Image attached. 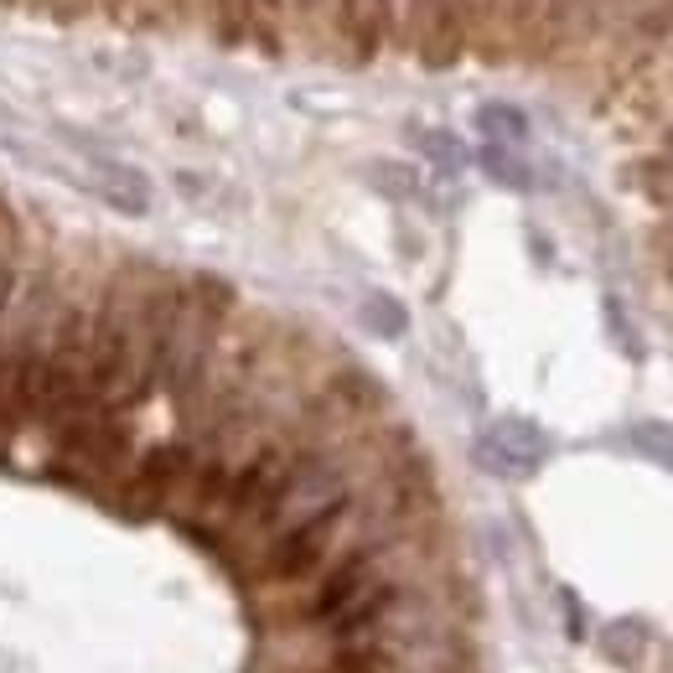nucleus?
<instances>
[{
    "instance_id": "1",
    "label": "nucleus",
    "mask_w": 673,
    "mask_h": 673,
    "mask_svg": "<svg viewBox=\"0 0 673 673\" xmlns=\"http://www.w3.org/2000/svg\"><path fill=\"white\" fill-rule=\"evenodd\" d=\"M347 518H353V503H347L343 513H327V518H311V524L265 538V544L249 554V570H255L259 581H306L311 570H321L331 554L343 550Z\"/></svg>"
},
{
    "instance_id": "2",
    "label": "nucleus",
    "mask_w": 673,
    "mask_h": 673,
    "mask_svg": "<svg viewBox=\"0 0 673 673\" xmlns=\"http://www.w3.org/2000/svg\"><path fill=\"white\" fill-rule=\"evenodd\" d=\"M544 456H550V435L538 430L534 419H518V415L493 419L477 441V462L487 472H497V477H528V472L544 466Z\"/></svg>"
},
{
    "instance_id": "3",
    "label": "nucleus",
    "mask_w": 673,
    "mask_h": 673,
    "mask_svg": "<svg viewBox=\"0 0 673 673\" xmlns=\"http://www.w3.org/2000/svg\"><path fill=\"white\" fill-rule=\"evenodd\" d=\"M89 166H93V192L105 197L109 208H120V212H130V218H140V212L150 208V181L135 171V166H125V161H115V156H89Z\"/></svg>"
},
{
    "instance_id": "4",
    "label": "nucleus",
    "mask_w": 673,
    "mask_h": 673,
    "mask_svg": "<svg viewBox=\"0 0 673 673\" xmlns=\"http://www.w3.org/2000/svg\"><path fill=\"white\" fill-rule=\"evenodd\" d=\"M647 643H653V632H647V622H637V616H622V622H612V627L601 632V653L612 663H622V669L643 663Z\"/></svg>"
},
{
    "instance_id": "5",
    "label": "nucleus",
    "mask_w": 673,
    "mask_h": 673,
    "mask_svg": "<svg viewBox=\"0 0 673 673\" xmlns=\"http://www.w3.org/2000/svg\"><path fill=\"white\" fill-rule=\"evenodd\" d=\"M513 150H518V146H493V140H487L477 161H482V171H487L493 181H503V187H513V192H528V187H534V171H528Z\"/></svg>"
},
{
    "instance_id": "6",
    "label": "nucleus",
    "mask_w": 673,
    "mask_h": 673,
    "mask_svg": "<svg viewBox=\"0 0 673 673\" xmlns=\"http://www.w3.org/2000/svg\"><path fill=\"white\" fill-rule=\"evenodd\" d=\"M477 130L493 140V146H524L528 140V120L508 105H482L477 109Z\"/></svg>"
},
{
    "instance_id": "7",
    "label": "nucleus",
    "mask_w": 673,
    "mask_h": 673,
    "mask_svg": "<svg viewBox=\"0 0 673 673\" xmlns=\"http://www.w3.org/2000/svg\"><path fill=\"white\" fill-rule=\"evenodd\" d=\"M363 321H368V331H378V337H404V327H409L404 306L394 296H384V290H368V300H363Z\"/></svg>"
},
{
    "instance_id": "8",
    "label": "nucleus",
    "mask_w": 673,
    "mask_h": 673,
    "mask_svg": "<svg viewBox=\"0 0 673 673\" xmlns=\"http://www.w3.org/2000/svg\"><path fill=\"white\" fill-rule=\"evenodd\" d=\"M632 446L643 451L647 462H659L663 472H673V425H663V419H643V425H632Z\"/></svg>"
},
{
    "instance_id": "9",
    "label": "nucleus",
    "mask_w": 673,
    "mask_h": 673,
    "mask_svg": "<svg viewBox=\"0 0 673 673\" xmlns=\"http://www.w3.org/2000/svg\"><path fill=\"white\" fill-rule=\"evenodd\" d=\"M425 150H430V156H435V161H441V166H446V171H456V166L466 161V156H462V146H456L451 135H441V130H430V135H425Z\"/></svg>"
},
{
    "instance_id": "10",
    "label": "nucleus",
    "mask_w": 673,
    "mask_h": 673,
    "mask_svg": "<svg viewBox=\"0 0 673 673\" xmlns=\"http://www.w3.org/2000/svg\"><path fill=\"white\" fill-rule=\"evenodd\" d=\"M669 166H673V146H669Z\"/></svg>"
}]
</instances>
